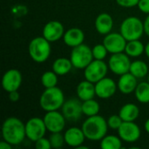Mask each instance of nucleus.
<instances>
[{"mask_svg":"<svg viewBox=\"0 0 149 149\" xmlns=\"http://www.w3.org/2000/svg\"><path fill=\"white\" fill-rule=\"evenodd\" d=\"M2 136L3 140L9 142L12 146L19 145L26 137L25 124H24L18 118H7L2 126Z\"/></svg>","mask_w":149,"mask_h":149,"instance_id":"nucleus-1","label":"nucleus"},{"mask_svg":"<svg viewBox=\"0 0 149 149\" xmlns=\"http://www.w3.org/2000/svg\"><path fill=\"white\" fill-rule=\"evenodd\" d=\"M81 128L87 140L100 141L107 135L108 130L107 120L99 114L90 116L83 122Z\"/></svg>","mask_w":149,"mask_h":149,"instance_id":"nucleus-2","label":"nucleus"},{"mask_svg":"<svg viewBox=\"0 0 149 149\" xmlns=\"http://www.w3.org/2000/svg\"><path fill=\"white\" fill-rule=\"evenodd\" d=\"M65 101L63 91L57 86L45 88L39 98L40 107L45 112L60 109Z\"/></svg>","mask_w":149,"mask_h":149,"instance_id":"nucleus-3","label":"nucleus"},{"mask_svg":"<svg viewBox=\"0 0 149 149\" xmlns=\"http://www.w3.org/2000/svg\"><path fill=\"white\" fill-rule=\"evenodd\" d=\"M51 42L44 37H36L29 44L28 52L31 58L36 63L45 62L51 55Z\"/></svg>","mask_w":149,"mask_h":149,"instance_id":"nucleus-4","label":"nucleus"},{"mask_svg":"<svg viewBox=\"0 0 149 149\" xmlns=\"http://www.w3.org/2000/svg\"><path fill=\"white\" fill-rule=\"evenodd\" d=\"M120 31L127 41L140 39L145 32L144 22L137 17H128L122 21Z\"/></svg>","mask_w":149,"mask_h":149,"instance_id":"nucleus-5","label":"nucleus"},{"mask_svg":"<svg viewBox=\"0 0 149 149\" xmlns=\"http://www.w3.org/2000/svg\"><path fill=\"white\" fill-rule=\"evenodd\" d=\"M70 59L73 67L77 69H85L94 58L92 49L83 43L72 48Z\"/></svg>","mask_w":149,"mask_h":149,"instance_id":"nucleus-6","label":"nucleus"},{"mask_svg":"<svg viewBox=\"0 0 149 149\" xmlns=\"http://www.w3.org/2000/svg\"><path fill=\"white\" fill-rule=\"evenodd\" d=\"M108 68V65H107L104 60L93 59L84 69L85 79L95 84L107 76Z\"/></svg>","mask_w":149,"mask_h":149,"instance_id":"nucleus-7","label":"nucleus"},{"mask_svg":"<svg viewBox=\"0 0 149 149\" xmlns=\"http://www.w3.org/2000/svg\"><path fill=\"white\" fill-rule=\"evenodd\" d=\"M131 61L129 56L124 52L112 54L108 60V67L116 75H122L129 72Z\"/></svg>","mask_w":149,"mask_h":149,"instance_id":"nucleus-8","label":"nucleus"},{"mask_svg":"<svg viewBox=\"0 0 149 149\" xmlns=\"http://www.w3.org/2000/svg\"><path fill=\"white\" fill-rule=\"evenodd\" d=\"M61 113H63L66 121H78L83 114L81 100L76 98H72L65 100L61 107Z\"/></svg>","mask_w":149,"mask_h":149,"instance_id":"nucleus-9","label":"nucleus"},{"mask_svg":"<svg viewBox=\"0 0 149 149\" xmlns=\"http://www.w3.org/2000/svg\"><path fill=\"white\" fill-rule=\"evenodd\" d=\"M47 131L44 119L38 117H33L28 120L25 123V134L26 137L31 141L35 142L38 139L45 136Z\"/></svg>","mask_w":149,"mask_h":149,"instance_id":"nucleus-10","label":"nucleus"},{"mask_svg":"<svg viewBox=\"0 0 149 149\" xmlns=\"http://www.w3.org/2000/svg\"><path fill=\"white\" fill-rule=\"evenodd\" d=\"M127 43V41L120 32H110L107 34L103 39L104 45L111 54L125 52Z\"/></svg>","mask_w":149,"mask_h":149,"instance_id":"nucleus-11","label":"nucleus"},{"mask_svg":"<svg viewBox=\"0 0 149 149\" xmlns=\"http://www.w3.org/2000/svg\"><path fill=\"white\" fill-rule=\"evenodd\" d=\"M44 121L47 131L50 133H58L62 132L65 127V118L62 113L58 110L46 112L44 116Z\"/></svg>","mask_w":149,"mask_h":149,"instance_id":"nucleus-12","label":"nucleus"},{"mask_svg":"<svg viewBox=\"0 0 149 149\" xmlns=\"http://www.w3.org/2000/svg\"><path fill=\"white\" fill-rule=\"evenodd\" d=\"M117 131L120 138L126 142H135L141 137V129L134 121H123Z\"/></svg>","mask_w":149,"mask_h":149,"instance_id":"nucleus-13","label":"nucleus"},{"mask_svg":"<svg viewBox=\"0 0 149 149\" xmlns=\"http://www.w3.org/2000/svg\"><path fill=\"white\" fill-rule=\"evenodd\" d=\"M22 74L17 69H10L4 72L2 78V86L7 93L17 91L22 84Z\"/></svg>","mask_w":149,"mask_h":149,"instance_id":"nucleus-14","label":"nucleus"},{"mask_svg":"<svg viewBox=\"0 0 149 149\" xmlns=\"http://www.w3.org/2000/svg\"><path fill=\"white\" fill-rule=\"evenodd\" d=\"M118 86L110 78H103L97 83H95V92L96 96L100 99H109L113 96L117 91Z\"/></svg>","mask_w":149,"mask_h":149,"instance_id":"nucleus-15","label":"nucleus"},{"mask_svg":"<svg viewBox=\"0 0 149 149\" xmlns=\"http://www.w3.org/2000/svg\"><path fill=\"white\" fill-rule=\"evenodd\" d=\"M65 34L64 25L56 20L49 21L43 28V37L49 42H56L63 38Z\"/></svg>","mask_w":149,"mask_h":149,"instance_id":"nucleus-16","label":"nucleus"},{"mask_svg":"<svg viewBox=\"0 0 149 149\" xmlns=\"http://www.w3.org/2000/svg\"><path fill=\"white\" fill-rule=\"evenodd\" d=\"M64 137L66 145L76 148L82 145L85 141V139H86L82 128L76 127H72L67 129L64 134Z\"/></svg>","mask_w":149,"mask_h":149,"instance_id":"nucleus-17","label":"nucleus"},{"mask_svg":"<svg viewBox=\"0 0 149 149\" xmlns=\"http://www.w3.org/2000/svg\"><path fill=\"white\" fill-rule=\"evenodd\" d=\"M137 78L134 77L131 72H127L120 75L118 81V89L123 94H130L135 91L138 85Z\"/></svg>","mask_w":149,"mask_h":149,"instance_id":"nucleus-18","label":"nucleus"},{"mask_svg":"<svg viewBox=\"0 0 149 149\" xmlns=\"http://www.w3.org/2000/svg\"><path fill=\"white\" fill-rule=\"evenodd\" d=\"M63 39L65 44L69 47H76L84 43L85 40V34L84 31L77 27H73L68 29L65 31L63 36Z\"/></svg>","mask_w":149,"mask_h":149,"instance_id":"nucleus-19","label":"nucleus"},{"mask_svg":"<svg viewBox=\"0 0 149 149\" xmlns=\"http://www.w3.org/2000/svg\"><path fill=\"white\" fill-rule=\"evenodd\" d=\"M96 31L101 35H107L111 32L113 27V19L108 13H100L94 22Z\"/></svg>","mask_w":149,"mask_h":149,"instance_id":"nucleus-20","label":"nucleus"},{"mask_svg":"<svg viewBox=\"0 0 149 149\" xmlns=\"http://www.w3.org/2000/svg\"><path fill=\"white\" fill-rule=\"evenodd\" d=\"M77 95L78 98L82 101L93 99L96 95L94 83L87 79L81 81L77 86Z\"/></svg>","mask_w":149,"mask_h":149,"instance_id":"nucleus-21","label":"nucleus"},{"mask_svg":"<svg viewBox=\"0 0 149 149\" xmlns=\"http://www.w3.org/2000/svg\"><path fill=\"white\" fill-rule=\"evenodd\" d=\"M119 115L123 121H134L140 115V108L134 103H127L121 107Z\"/></svg>","mask_w":149,"mask_h":149,"instance_id":"nucleus-22","label":"nucleus"},{"mask_svg":"<svg viewBox=\"0 0 149 149\" xmlns=\"http://www.w3.org/2000/svg\"><path fill=\"white\" fill-rule=\"evenodd\" d=\"M72 67L71 59L67 58H58L52 64V71L58 76L66 75Z\"/></svg>","mask_w":149,"mask_h":149,"instance_id":"nucleus-23","label":"nucleus"},{"mask_svg":"<svg viewBox=\"0 0 149 149\" xmlns=\"http://www.w3.org/2000/svg\"><path fill=\"white\" fill-rule=\"evenodd\" d=\"M125 52L129 57L137 58L141 56L143 52H145V45H143L142 42L140 41V39L127 41Z\"/></svg>","mask_w":149,"mask_h":149,"instance_id":"nucleus-24","label":"nucleus"},{"mask_svg":"<svg viewBox=\"0 0 149 149\" xmlns=\"http://www.w3.org/2000/svg\"><path fill=\"white\" fill-rule=\"evenodd\" d=\"M129 72L137 79H143L148 74V67L144 61L135 60L131 63Z\"/></svg>","mask_w":149,"mask_h":149,"instance_id":"nucleus-25","label":"nucleus"},{"mask_svg":"<svg viewBox=\"0 0 149 149\" xmlns=\"http://www.w3.org/2000/svg\"><path fill=\"white\" fill-rule=\"evenodd\" d=\"M136 100L142 104L149 103V83L148 82H141L138 83L136 89L134 91Z\"/></svg>","mask_w":149,"mask_h":149,"instance_id":"nucleus-26","label":"nucleus"},{"mask_svg":"<svg viewBox=\"0 0 149 149\" xmlns=\"http://www.w3.org/2000/svg\"><path fill=\"white\" fill-rule=\"evenodd\" d=\"M120 136L106 135L100 140V148L102 149H120L122 142Z\"/></svg>","mask_w":149,"mask_h":149,"instance_id":"nucleus-27","label":"nucleus"},{"mask_svg":"<svg viewBox=\"0 0 149 149\" xmlns=\"http://www.w3.org/2000/svg\"><path fill=\"white\" fill-rule=\"evenodd\" d=\"M100 107L98 101L94 100L93 99L85 100L82 102V110L83 114H85L87 117L97 115L100 112Z\"/></svg>","mask_w":149,"mask_h":149,"instance_id":"nucleus-28","label":"nucleus"},{"mask_svg":"<svg viewBox=\"0 0 149 149\" xmlns=\"http://www.w3.org/2000/svg\"><path fill=\"white\" fill-rule=\"evenodd\" d=\"M58 74L53 71L45 72L41 76V83L45 88H51L57 86L58 84Z\"/></svg>","mask_w":149,"mask_h":149,"instance_id":"nucleus-29","label":"nucleus"},{"mask_svg":"<svg viewBox=\"0 0 149 149\" xmlns=\"http://www.w3.org/2000/svg\"><path fill=\"white\" fill-rule=\"evenodd\" d=\"M49 140H50V142H51L52 148H60L65 143V137H64V135H62L61 132H58V133H51V135L49 137Z\"/></svg>","mask_w":149,"mask_h":149,"instance_id":"nucleus-30","label":"nucleus"},{"mask_svg":"<svg viewBox=\"0 0 149 149\" xmlns=\"http://www.w3.org/2000/svg\"><path fill=\"white\" fill-rule=\"evenodd\" d=\"M93 56L94 59H99V60H104V58L107 57L108 51L104 45V44H99L96 45L93 47Z\"/></svg>","mask_w":149,"mask_h":149,"instance_id":"nucleus-31","label":"nucleus"},{"mask_svg":"<svg viewBox=\"0 0 149 149\" xmlns=\"http://www.w3.org/2000/svg\"><path fill=\"white\" fill-rule=\"evenodd\" d=\"M122 123H123V120L120 118V116L119 114H113V115L110 116L107 120L108 127H110L113 130H118Z\"/></svg>","mask_w":149,"mask_h":149,"instance_id":"nucleus-32","label":"nucleus"},{"mask_svg":"<svg viewBox=\"0 0 149 149\" xmlns=\"http://www.w3.org/2000/svg\"><path fill=\"white\" fill-rule=\"evenodd\" d=\"M35 148L37 149H51V142L49 139L42 137L35 141Z\"/></svg>","mask_w":149,"mask_h":149,"instance_id":"nucleus-33","label":"nucleus"},{"mask_svg":"<svg viewBox=\"0 0 149 149\" xmlns=\"http://www.w3.org/2000/svg\"><path fill=\"white\" fill-rule=\"evenodd\" d=\"M117 4L124 8H131L138 5L140 0H115Z\"/></svg>","mask_w":149,"mask_h":149,"instance_id":"nucleus-34","label":"nucleus"},{"mask_svg":"<svg viewBox=\"0 0 149 149\" xmlns=\"http://www.w3.org/2000/svg\"><path fill=\"white\" fill-rule=\"evenodd\" d=\"M137 6L143 13L149 14V0H140Z\"/></svg>","mask_w":149,"mask_h":149,"instance_id":"nucleus-35","label":"nucleus"},{"mask_svg":"<svg viewBox=\"0 0 149 149\" xmlns=\"http://www.w3.org/2000/svg\"><path fill=\"white\" fill-rule=\"evenodd\" d=\"M9 99H10V100L11 102H17V101H18L19 99H20V94L17 92V90L9 93Z\"/></svg>","mask_w":149,"mask_h":149,"instance_id":"nucleus-36","label":"nucleus"},{"mask_svg":"<svg viewBox=\"0 0 149 149\" xmlns=\"http://www.w3.org/2000/svg\"><path fill=\"white\" fill-rule=\"evenodd\" d=\"M12 145L10 144L9 142L5 141L4 140H3L2 141H0V148L1 149H11L12 148Z\"/></svg>","mask_w":149,"mask_h":149,"instance_id":"nucleus-37","label":"nucleus"},{"mask_svg":"<svg viewBox=\"0 0 149 149\" xmlns=\"http://www.w3.org/2000/svg\"><path fill=\"white\" fill-rule=\"evenodd\" d=\"M144 31L149 37V14L144 21Z\"/></svg>","mask_w":149,"mask_h":149,"instance_id":"nucleus-38","label":"nucleus"},{"mask_svg":"<svg viewBox=\"0 0 149 149\" xmlns=\"http://www.w3.org/2000/svg\"><path fill=\"white\" fill-rule=\"evenodd\" d=\"M144 128H145V130H146V132L149 134V119L147 120V121L145 122V124H144Z\"/></svg>","mask_w":149,"mask_h":149,"instance_id":"nucleus-39","label":"nucleus"},{"mask_svg":"<svg viewBox=\"0 0 149 149\" xmlns=\"http://www.w3.org/2000/svg\"><path fill=\"white\" fill-rule=\"evenodd\" d=\"M145 53H146L147 57L149 58V42L145 45Z\"/></svg>","mask_w":149,"mask_h":149,"instance_id":"nucleus-40","label":"nucleus"},{"mask_svg":"<svg viewBox=\"0 0 149 149\" xmlns=\"http://www.w3.org/2000/svg\"><path fill=\"white\" fill-rule=\"evenodd\" d=\"M148 82L149 83V72H148Z\"/></svg>","mask_w":149,"mask_h":149,"instance_id":"nucleus-41","label":"nucleus"}]
</instances>
